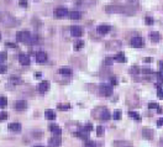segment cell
<instances>
[{
    "label": "cell",
    "mask_w": 163,
    "mask_h": 147,
    "mask_svg": "<svg viewBox=\"0 0 163 147\" xmlns=\"http://www.w3.org/2000/svg\"><path fill=\"white\" fill-rule=\"evenodd\" d=\"M95 3V0H78L77 5H92Z\"/></svg>",
    "instance_id": "603a6c76"
},
{
    "label": "cell",
    "mask_w": 163,
    "mask_h": 147,
    "mask_svg": "<svg viewBox=\"0 0 163 147\" xmlns=\"http://www.w3.org/2000/svg\"><path fill=\"white\" fill-rule=\"evenodd\" d=\"M112 61H114V58H111V57H108V58H105V64H106V66H111Z\"/></svg>",
    "instance_id": "74e56055"
},
{
    "label": "cell",
    "mask_w": 163,
    "mask_h": 147,
    "mask_svg": "<svg viewBox=\"0 0 163 147\" xmlns=\"http://www.w3.org/2000/svg\"><path fill=\"white\" fill-rule=\"evenodd\" d=\"M157 126H159V127H161V126H163V118H162V119H159V120L157 121Z\"/></svg>",
    "instance_id": "7dc6e473"
},
{
    "label": "cell",
    "mask_w": 163,
    "mask_h": 147,
    "mask_svg": "<svg viewBox=\"0 0 163 147\" xmlns=\"http://www.w3.org/2000/svg\"><path fill=\"white\" fill-rule=\"evenodd\" d=\"M143 61H145V62H152L153 60H152V57H146V58H145Z\"/></svg>",
    "instance_id": "681fc988"
},
{
    "label": "cell",
    "mask_w": 163,
    "mask_h": 147,
    "mask_svg": "<svg viewBox=\"0 0 163 147\" xmlns=\"http://www.w3.org/2000/svg\"><path fill=\"white\" fill-rule=\"evenodd\" d=\"M100 118H101L103 120H109V119H110V112H109L108 110H104V111L101 112Z\"/></svg>",
    "instance_id": "4316f807"
},
{
    "label": "cell",
    "mask_w": 163,
    "mask_h": 147,
    "mask_svg": "<svg viewBox=\"0 0 163 147\" xmlns=\"http://www.w3.org/2000/svg\"><path fill=\"white\" fill-rule=\"evenodd\" d=\"M145 22H146V25H153V19L150 18V16H146V18H145Z\"/></svg>",
    "instance_id": "836d02e7"
},
{
    "label": "cell",
    "mask_w": 163,
    "mask_h": 147,
    "mask_svg": "<svg viewBox=\"0 0 163 147\" xmlns=\"http://www.w3.org/2000/svg\"><path fill=\"white\" fill-rule=\"evenodd\" d=\"M112 118H114V120H120V119H121V111H120V110H116L115 112H114Z\"/></svg>",
    "instance_id": "f546056e"
},
{
    "label": "cell",
    "mask_w": 163,
    "mask_h": 147,
    "mask_svg": "<svg viewBox=\"0 0 163 147\" xmlns=\"http://www.w3.org/2000/svg\"><path fill=\"white\" fill-rule=\"evenodd\" d=\"M96 31H98V34H100V35H106L110 31V26L109 25H100L96 27Z\"/></svg>",
    "instance_id": "4fadbf2b"
},
{
    "label": "cell",
    "mask_w": 163,
    "mask_h": 147,
    "mask_svg": "<svg viewBox=\"0 0 163 147\" xmlns=\"http://www.w3.org/2000/svg\"><path fill=\"white\" fill-rule=\"evenodd\" d=\"M150 40L153 41V42H158V41L161 40V35L158 34V32L153 31V32H151V34H150Z\"/></svg>",
    "instance_id": "e0dca14e"
},
{
    "label": "cell",
    "mask_w": 163,
    "mask_h": 147,
    "mask_svg": "<svg viewBox=\"0 0 163 147\" xmlns=\"http://www.w3.org/2000/svg\"><path fill=\"white\" fill-rule=\"evenodd\" d=\"M0 38H1V35H0Z\"/></svg>",
    "instance_id": "db71d44e"
},
{
    "label": "cell",
    "mask_w": 163,
    "mask_h": 147,
    "mask_svg": "<svg viewBox=\"0 0 163 147\" xmlns=\"http://www.w3.org/2000/svg\"><path fill=\"white\" fill-rule=\"evenodd\" d=\"M84 130H85V131H88V132H90L92 130H93V125H92V124H87V125L84 126Z\"/></svg>",
    "instance_id": "f35d334b"
},
{
    "label": "cell",
    "mask_w": 163,
    "mask_h": 147,
    "mask_svg": "<svg viewBox=\"0 0 163 147\" xmlns=\"http://www.w3.org/2000/svg\"><path fill=\"white\" fill-rule=\"evenodd\" d=\"M41 76H42L41 73H36V74H35V78H41Z\"/></svg>",
    "instance_id": "f907efd6"
},
{
    "label": "cell",
    "mask_w": 163,
    "mask_h": 147,
    "mask_svg": "<svg viewBox=\"0 0 163 147\" xmlns=\"http://www.w3.org/2000/svg\"><path fill=\"white\" fill-rule=\"evenodd\" d=\"M114 145H115V147H132V145L127 141H115Z\"/></svg>",
    "instance_id": "ac0fdd59"
},
{
    "label": "cell",
    "mask_w": 163,
    "mask_h": 147,
    "mask_svg": "<svg viewBox=\"0 0 163 147\" xmlns=\"http://www.w3.org/2000/svg\"><path fill=\"white\" fill-rule=\"evenodd\" d=\"M19 61H20V63L22 64V66H29V64L31 63V58H30V56H27V54H20L19 56Z\"/></svg>",
    "instance_id": "8fae6325"
},
{
    "label": "cell",
    "mask_w": 163,
    "mask_h": 147,
    "mask_svg": "<svg viewBox=\"0 0 163 147\" xmlns=\"http://www.w3.org/2000/svg\"><path fill=\"white\" fill-rule=\"evenodd\" d=\"M6 71H7L6 66H0V73H5Z\"/></svg>",
    "instance_id": "f6af8a7d"
},
{
    "label": "cell",
    "mask_w": 163,
    "mask_h": 147,
    "mask_svg": "<svg viewBox=\"0 0 163 147\" xmlns=\"http://www.w3.org/2000/svg\"><path fill=\"white\" fill-rule=\"evenodd\" d=\"M111 83H112L114 85L117 84V80H116V78H115V77H112V78H111Z\"/></svg>",
    "instance_id": "c3c4849f"
},
{
    "label": "cell",
    "mask_w": 163,
    "mask_h": 147,
    "mask_svg": "<svg viewBox=\"0 0 163 147\" xmlns=\"http://www.w3.org/2000/svg\"><path fill=\"white\" fill-rule=\"evenodd\" d=\"M99 92L104 96H110L112 94V88L110 85H101L100 89H99Z\"/></svg>",
    "instance_id": "8992f818"
},
{
    "label": "cell",
    "mask_w": 163,
    "mask_h": 147,
    "mask_svg": "<svg viewBox=\"0 0 163 147\" xmlns=\"http://www.w3.org/2000/svg\"><path fill=\"white\" fill-rule=\"evenodd\" d=\"M148 108H150V109H159L158 104H157V103H154V101H152V103L148 104Z\"/></svg>",
    "instance_id": "d590c367"
},
{
    "label": "cell",
    "mask_w": 163,
    "mask_h": 147,
    "mask_svg": "<svg viewBox=\"0 0 163 147\" xmlns=\"http://www.w3.org/2000/svg\"><path fill=\"white\" fill-rule=\"evenodd\" d=\"M36 61L38 63H45L47 61V53L43 52V51H40L36 53Z\"/></svg>",
    "instance_id": "30bf717a"
},
{
    "label": "cell",
    "mask_w": 163,
    "mask_h": 147,
    "mask_svg": "<svg viewBox=\"0 0 163 147\" xmlns=\"http://www.w3.org/2000/svg\"><path fill=\"white\" fill-rule=\"evenodd\" d=\"M156 76H157V78H158V82H159V83H161V84H163V73H161V72H159V73H157Z\"/></svg>",
    "instance_id": "60d3db41"
},
{
    "label": "cell",
    "mask_w": 163,
    "mask_h": 147,
    "mask_svg": "<svg viewBox=\"0 0 163 147\" xmlns=\"http://www.w3.org/2000/svg\"><path fill=\"white\" fill-rule=\"evenodd\" d=\"M103 134H104V127L103 126H98L96 127V135L98 136H103Z\"/></svg>",
    "instance_id": "d6a6232c"
},
{
    "label": "cell",
    "mask_w": 163,
    "mask_h": 147,
    "mask_svg": "<svg viewBox=\"0 0 163 147\" xmlns=\"http://www.w3.org/2000/svg\"><path fill=\"white\" fill-rule=\"evenodd\" d=\"M35 147H45V146H35Z\"/></svg>",
    "instance_id": "f5cc1de1"
},
{
    "label": "cell",
    "mask_w": 163,
    "mask_h": 147,
    "mask_svg": "<svg viewBox=\"0 0 163 147\" xmlns=\"http://www.w3.org/2000/svg\"><path fill=\"white\" fill-rule=\"evenodd\" d=\"M19 4H20V6H22V7H26V6H27V0H20Z\"/></svg>",
    "instance_id": "7bdbcfd3"
},
{
    "label": "cell",
    "mask_w": 163,
    "mask_h": 147,
    "mask_svg": "<svg viewBox=\"0 0 163 147\" xmlns=\"http://www.w3.org/2000/svg\"><path fill=\"white\" fill-rule=\"evenodd\" d=\"M58 73H59V74H63V76H70L72 74V69L69 67H62V68H59Z\"/></svg>",
    "instance_id": "d6986e66"
},
{
    "label": "cell",
    "mask_w": 163,
    "mask_h": 147,
    "mask_svg": "<svg viewBox=\"0 0 163 147\" xmlns=\"http://www.w3.org/2000/svg\"><path fill=\"white\" fill-rule=\"evenodd\" d=\"M157 96L159 98V99H163V90H162V89H159V90H158V93H157Z\"/></svg>",
    "instance_id": "ee69618b"
},
{
    "label": "cell",
    "mask_w": 163,
    "mask_h": 147,
    "mask_svg": "<svg viewBox=\"0 0 163 147\" xmlns=\"http://www.w3.org/2000/svg\"><path fill=\"white\" fill-rule=\"evenodd\" d=\"M70 107H69V104L68 105H58V109L59 110H67V109H69Z\"/></svg>",
    "instance_id": "b9f144b4"
},
{
    "label": "cell",
    "mask_w": 163,
    "mask_h": 147,
    "mask_svg": "<svg viewBox=\"0 0 163 147\" xmlns=\"http://www.w3.org/2000/svg\"><path fill=\"white\" fill-rule=\"evenodd\" d=\"M130 43H131V46L135 48H141V47H143V40L140 36H136V37L131 38V42Z\"/></svg>",
    "instance_id": "277c9868"
},
{
    "label": "cell",
    "mask_w": 163,
    "mask_h": 147,
    "mask_svg": "<svg viewBox=\"0 0 163 147\" xmlns=\"http://www.w3.org/2000/svg\"><path fill=\"white\" fill-rule=\"evenodd\" d=\"M50 130H51V132H53L56 136H61V134H62V129L59 126H57V125H50Z\"/></svg>",
    "instance_id": "9a60e30c"
},
{
    "label": "cell",
    "mask_w": 163,
    "mask_h": 147,
    "mask_svg": "<svg viewBox=\"0 0 163 147\" xmlns=\"http://www.w3.org/2000/svg\"><path fill=\"white\" fill-rule=\"evenodd\" d=\"M61 137L59 136H53L48 140V143H50L51 147H59L61 146Z\"/></svg>",
    "instance_id": "52a82bcc"
},
{
    "label": "cell",
    "mask_w": 163,
    "mask_h": 147,
    "mask_svg": "<svg viewBox=\"0 0 163 147\" xmlns=\"http://www.w3.org/2000/svg\"><path fill=\"white\" fill-rule=\"evenodd\" d=\"M83 46H84V42H83V41H77L76 45H74V48H76V50H80V48L83 47Z\"/></svg>",
    "instance_id": "4dcf8cb0"
},
{
    "label": "cell",
    "mask_w": 163,
    "mask_h": 147,
    "mask_svg": "<svg viewBox=\"0 0 163 147\" xmlns=\"http://www.w3.org/2000/svg\"><path fill=\"white\" fill-rule=\"evenodd\" d=\"M7 105V99L5 96H0V108H5Z\"/></svg>",
    "instance_id": "83f0119b"
},
{
    "label": "cell",
    "mask_w": 163,
    "mask_h": 147,
    "mask_svg": "<svg viewBox=\"0 0 163 147\" xmlns=\"http://www.w3.org/2000/svg\"><path fill=\"white\" fill-rule=\"evenodd\" d=\"M45 118L47 120H54L56 119V114L53 110H46L45 111Z\"/></svg>",
    "instance_id": "ffe728a7"
},
{
    "label": "cell",
    "mask_w": 163,
    "mask_h": 147,
    "mask_svg": "<svg viewBox=\"0 0 163 147\" xmlns=\"http://www.w3.org/2000/svg\"><path fill=\"white\" fill-rule=\"evenodd\" d=\"M76 135H77L78 137H80V138H83V140L88 141V136H89V132H88V131H85L84 129H83V130H79V131H77V132H76Z\"/></svg>",
    "instance_id": "2e32d148"
},
{
    "label": "cell",
    "mask_w": 163,
    "mask_h": 147,
    "mask_svg": "<svg viewBox=\"0 0 163 147\" xmlns=\"http://www.w3.org/2000/svg\"><path fill=\"white\" fill-rule=\"evenodd\" d=\"M9 82H10V83H12V84H20V83H21V78H20V77H15V76H12V77H10Z\"/></svg>",
    "instance_id": "cb8c5ba5"
},
{
    "label": "cell",
    "mask_w": 163,
    "mask_h": 147,
    "mask_svg": "<svg viewBox=\"0 0 163 147\" xmlns=\"http://www.w3.org/2000/svg\"><path fill=\"white\" fill-rule=\"evenodd\" d=\"M128 116H130V118H132V119H135V120H137V121H140V120H141V116L138 115V114H137L136 111H130V112H128Z\"/></svg>",
    "instance_id": "d4e9b609"
},
{
    "label": "cell",
    "mask_w": 163,
    "mask_h": 147,
    "mask_svg": "<svg viewBox=\"0 0 163 147\" xmlns=\"http://www.w3.org/2000/svg\"><path fill=\"white\" fill-rule=\"evenodd\" d=\"M37 89H38V92L40 93H46L48 89H50V83H48L47 80H43V82H41V83L38 84V87H37Z\"/></svg>",
    "instance_id": "ba28073f"
},
{
    "label": "cell",
    "mask_w": 163,
    "mask_h": 147,
    "mask_svg": "<svg viewBox=\"0 0 163 147\" xmlns=\"http://www.w3.org/2000/svg\"><path fill=\"white\" fill-rule=\"evenodd\" d=\"M159 68H161V71H163V61L159 62Z\"/></svg>",
    "instance_id": "816d5d0a"
},
{
    "label": "cell",
    "mask_w": 163,
    "mask_h": 147,
    "mask_svg": "<svg viewBox=\"0 0 163 147\" xmlns=\"http://www.w3.org/2000/svg\"><path fill=\"white\" fill-rule=\"evenodd\" d=\"M6 46H7V47H11V48H16V45H15V43H12V42H7V43H6Z\"/></svg>",
    "instance_id": "bcb514c9"
},
{
    "label": "cell",
    "mask_w": 163,
    "mask_h": 147,
    "mask_svg": "<svg viewBox=\"0 0 163 147\" xmlns=\"http://www.w3.org/2000/svg\"><path fill=\"white\" fill-rule=\"evenodd\" d=\"M85 147H96V143L94 142V141H87L85 142Z\"/></svg>",
    "instance_id": "8d00e7d4"
},
{
    "label": "cell",
    "mask_w": 163,
    "mask_h": 147,
    "mask_svg": "<svg viewBox=\"0 0 163 147\" xmlns=\"http://www.w3.org/2000/svg\"><path fill=\"white\" fill-rule=\"evenodd\" d=\"M141 72L143 73V74H152V73H153V71L151 68H142Z\"/></svg>",
    "instance_id": "e575fe53"
},
{
    "label": "cell",
    "mask_w": 163,
    "mask_h": 147,
    "mask_svg": "<svg viewBox=\"0 0 163 147\" xmlns=\"http://www.w3.org/2000/svg\"><path fill=\"white\" fill-rule=\"evenodd\" d=\"M31 36H32V34H30L29 31H20V32H18V34H16V40H18L19 42L29 43Z\"/></svg>",
    "instance_id": "7a4b0ae2"
},
{
    "label": "cell",
    "mask_w": 163,
    "mask_h": 147,
    "mask_svg": "<svg viewBox=\"0 0 163 147\" xmlns=\"http://www.w3.org/2000/svg\"><path fill=\"white\" fill-rule=\"evenodd\" d=\"M142 136H143V138H146V140H152L153 136H154V132H153L152 129L145 127V129H142Z\"/></svg>",
    "instance_id": "5b68a950"
},
{
    "label": "cell",
    "mask_w": 163,
    "mask_h": 147,
    "mask_svg": "<svg viewBox=\"0 0 163 147\" xmlns=\"http://www.w3.org/2000/svg\"><path fill=\"white\" fill-rule=\"evenodd\" d=\"M6 119H7V112L6 111L0 112V120H6Z\"/></svg>",
    "instance_id": "ab89813d"
},
{
    "label": "cell",
    "mask_w": 163,
    "mask_h": 147,
    "mask_svg": "<svg viewBox=\"0 0 163 147\" xmlns=\"http://www.w3.org/2000/svg\"><path fill=\"white\" fill-rule=\"evenodd\" d=\"M105 11L109 14H124V15H134L135 9L131 6H121V5H108L105 6Z\"/></svg>",
    "instance_id": "6da1fadb"
},
{
    "label": "cell",
    "mask_w": 163,
    "mask_h": 147,
    "mask_svg": "<svg viewBox=\"0 0 163 147\" xmlns=\"http://www.w3.org/2000/svg\"><path fill=\"white\" fill-rule=\"evenodd\" d=\"M9 130H11V131H15V132H18L21 130V125H20V122H11V124H9Z\"/></svg>",
    "instance_id": "5bb4252c"
},
{
    "label": "cell",
    "mask_w": 163,
    "mask_h": 147,
    "mask_svg": "<svg viewBox=\"0 0 163 147\" xmlns=\"http://www.w3.org/2000/svg\"><path fill=\"white\" fill-rule=\"evenodd\" d=\"M53 14H54L56 19H63V18H66V16L69 15V12L66 7H57V9L53 11Z\"/></svg>",
    "instance_id": "3957f363"
},
{
    "label": "cell",
    "mask_w": 163,
    "mask_h": 147,
    "mask_svg": "<svg viewBox=\"0 0 163 147\" xmlns=\"http://www.w3.org/2000/svg\"><path fill=\"white\" fill-rule=\"evenodd\" d=\"M70 34L74 37H80L82 35H83V30H82V27H79V26H72L70 27Z\"/></svg>",
    "instance_id": "9c48e42d"
},
{
    "label": "cell",
    "mask_w": 163,
    "mask_h": 147,
    "mask_svg": "<svg viewBox=\"0 0 163 147\" xmlns=\"http://www.w3.org/2000/svg\"><path fill=\"white\" fill-rule=\"evenodd\" d=\"M140 72H141V69L138 68V67H136V66H134V67L130 68V73H132V74H138Z\"/></svg>",
    "instance_id": "f1b7e54d"
},
{
    "label": "cell",
    "mask_w": 163,
    "mask_h": 147,
    "mask_svg": "<svg viewBox=\"0 0 163 147\" xmlns=\"http://www.w3.org/2000/svg\"><path fill=\"white\" fill-rule=\"evenodd\" d=\"M38 42V37L36 36V35H32L31 36V38H30V41H29V43L27 45H36Z\"/></svg>",
    "instance_id": "484cf974"
},
{
    "label": "cell",
    "mask_w": 163,
    "mask_h": 147,
    "mask_svg": "<svg viewBox=\"0 0 163 147\" xmlns=\"http://www.w3.org/2000/svg\"><path fill=\"white\" fill-rule=\"evenodd\" d=\"M114 60H115V61H119V62H122V63H124V62H126V57H125V54L124 53H117L115 57H114Z\"/></svg>",
    "instance_id": "7402d4cb"
},
{
    "label": "cell",
    "mask_w": 163,
    "mask_h": 147,
    "mask_svg": "<svg viewBox=\"0 0 163 147\" xmlns=\"http://www.w3.org/2000/svg\"><path fill=\"white\" fill-rule=\"evenodd\" d=\"M6 58H7V54H6L5 52H0V63L5 62V61H6Z\"/></svg>",
    "instance_id": "1f68e13d"
},
{
    "label": "cell",
    "mask_w": 163,
    "mask_h": 147,
    "mask_svg": "<svg viewBox=\"0 0 163 147\" xmlns=\"http://www.w3.org/2000/svg\"><path fill=\"white\" fill-rule=\"evenodd\" d=\"M15 109L16 110H26L27 109V103L25 100H18L15 103Z\"/></svg>",
    "instance_id": "7c38bea8"
},
{
    "label": "cell",
    "mask_w": 163,
    "mask_h": 147,
    "mask_svg": "<svg viewBox=\"0 0 163 147\" xmlns=\"http://www.w3.org/2000/svg\"><path fill=\"white\" fill-rule=\"evenodd\" d=\"M69 18L72 20H79L82 18V12H79V11H72V12H69Z\"/></svg>",
    "instance_id": "44dd1931"
}]
</instances>
